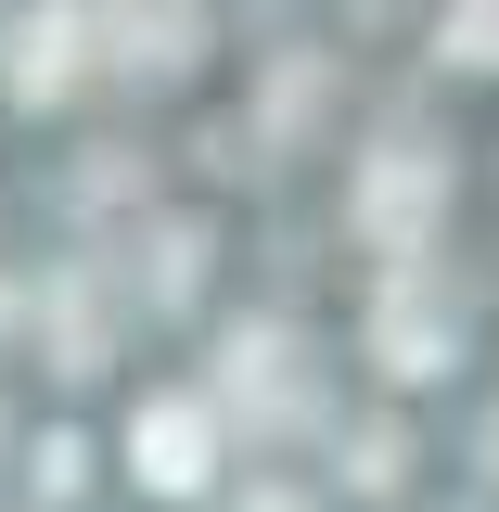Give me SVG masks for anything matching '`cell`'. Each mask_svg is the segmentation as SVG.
Masks as SVG:
<instances>
[{
	"label": "cell",
	"instance_id": "obj_1",
	"mask_svg": "<svg viewBox=\"0 0 499 512\" xmlns=\"http://www.w3.org/2000/svg\"><path fill=\"white\" fill-rule=\"evenodd\" d=\"M436 205H448V154H423V141H384L372 167H359V231L384 256H423Z\"/></svg>",
	"mask_w": 499,
	"mask_h": 512
},
{
	"label": "cell",
	"instance_id": "obj_2",
	"mask_svg": "<svg viewBox=\"0 0 499 512\" xmlns=\"http://www.w3.org/2000/svg\"><path fill=\"white\" fill-rule=\"evenodd\" d=\"M448 346H461V308H448L423 269H397L384 308H372V359L384 372H448Z\"/></svg>",
	"mask_w": 499,
	"mask_h": 512
},
{
	"label": "cell",
	"instance_id": "obj_3",
	"mask_svg": "<svg viewBox=\"0 0 499 512\" xmlns=\"http://www.w3.org/2000/svg\"><path fill=\"white\" fill-rule=\"evenodd\" d=\"M141 487H167V500L205 487V410H192V397H154V410H141Z\"/></svg>",
	"mask_w": 499,
	"mask_h": 512
},
{
	"label": "cell",
	"instance_id": "obj_4",
	"mask_svg": "<svg viewBox=\"0 0 499 512\" xmlns=\"http://www.w3.org/2000/svg\"><path fill=\"white\" fill-rule=\"evenodd\" d=\"M77 39H90V13H26V26H13V64H0V77H13L26 103H52L64 77H77Z\"/></svg>",
	"mask_w": 499,
	"mask_h": 512
},
{
	"label": "cell",
	"instance_id": "obj_5",
	"mask_svg": "<svg viewBox=\"0 0 499 512\" xmlns=\"http://www.w3.org/2000/svg\"><path fill=\"white\" fill-rule=\"evenodd\" d=\"M218 384H231L244 410H269V423H282V410H295V346H282V333H231Z\"/></svg>",
	"mask_w": 499,
	"mask_h": 512
},
{
	"label": "cell",
	"instance_id": "obj_6",
	"mask_svg": "<svg viewBox=\"0 0 499 512\" xmlns=\"http://www.w3.org/2000/svg\"><path fill=\"white\" fill-rule=\"evenodd\" d=\"M52 333H64L52 372H103V295H90V282H64V295H52Z\"/></svg>",
	"mask_w": 499,
	"mask_h": 512
},
{
	"label": "cell",
	"instance_id": "obj_7",
	"mask_svg": "<svg viewBox=\"0 0 499 512\" xmlns=\"http://www.w3.org/2000/svg\"><path fill=\"white\" fill-rule=\"evenodd\" d=\"M205 282V231H154V308H192Z\"/></svg>",
	"mask_w": 499,
	"mask_h": 512
},
{
	"label": "cell",
	"instance_id": "obj_8",
	"mask_svg": "<svg viewBox=\"0 0 499 512\" xmlns=\"http://www.w3.org/2000/svg\"><path fill=\"white\" fill-rule=\"evenodd\" d=\"M448 64H499V0H448Z\"/></svg>",
	"mask_w": 499,
	"mask_h": 512
},
{
	"label": "cell",
	"instance_id": "obj_9",
	"mask_svg": "<svg viewBox=\"0 0 499 512\" xmlns=\"http://www.w3.org/2000/svg\"><path fill=\"white\" fill-rule=\"evenodd\" d=\"M397 461H410V448H397V423H359V461H346V474H359L372 500H384V487H397Z\"/></svg>",
	"mask_w": 499,
	"mask_h": 512
},
{
	"label": "cell",
	"instance_id": "obj_10",
	"mask_svg": "<svg viewBox=\"0 0 499 512\" xmlns=\"http://www.w3.org/2000/svg\"><path fill=\"white\" fill-rule=\"evenodd\" d=\"M244 512H320V500H295V487H256V500Z\"/></svg>",
	"mask_w": 499,
	"mask_h": 512
},
{
	"label": "cell",
	"instance_id": "obj_11",
	"mask_svg": "<svg viewBox=\"0 0 499 512\" xmlns=\"http://www.w3.org/2000/svg\"><path fill=\"white\" fill-rule=\"evenodd\" d=\"M487 461H499V423H487Z\"/></svg>",
	"mask_w": 499,
	"mask_h": 512
}]
</instances>
